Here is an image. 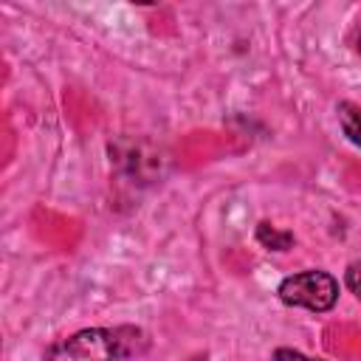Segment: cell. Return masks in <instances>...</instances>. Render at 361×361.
<instances>
[{"instance_id":"1","label":"cell","mask_w":361,"mask_h":361,"mask_svg":"<svg viewBox=\"0 0 361 361\" xmlns=\"http://www.w3.org/2000/svg\"><path fill=\"white\" fill-rule=\"evenodd\" d=\"M135 341H144V333L135 327H87L54 341L42 361H121L141 353Z\"/></svg>"},{"instance_id":"2","label":"cell","mask_w":361,"mask_h":361,"mask_svg":"<svg viewBox=\"0 0 361 361\" xmlns=\"http://www.w3.org/2000/svg\"><path fill=\"white\" fill-rule=\"evenodd\" d=\"M279 299L288 307H307L324 313L338 302V282L327 271H299L279 282Z\"/></svg>"},{"instance_id":"3","label":"cell","mask_w":361,"mask_h":361,"mask_svg":"<svg viewBox=\"0 0 361 361\" xmlns=\"http://www.w3.org/2000/svg\"><path fill=\"white\" fill-rule=\"evenodd\" d=\"M338 124H341V133L347 135V141L361 147V107L353 102H341L338 104Z\"/></svg>"},{"instance_id":"4","label":"cell","mask_w":361,"mask_h":361,"mask_svg":"<svg viewBox=\"0 0 361 361\" xmlns=\"http://www.w3.org/2000/svg\"><path fill=\"white\" fill-rule=\"evenodd\" d=\"M257 240H259L265 248H271V251H288V248L293 245V234H290V231H279V228H274L271 223H259V226H257Z\"/></svg>"},{"instance_id":"5","label":"cell","mask_w":361,"mask_h":361,"mask_svg":"<svg viewBox=\"0 0 361 361\" xmlns=\"http://www.w3.org/2000/svg\"><path fill=\"white\" fill-rule=\"evenodd\" d=\"M344 282H347V288L361 299V259H355V262H350V265H347Z\"/></svg>"},{"instance_id":"6","label":"cell","mask_w":361,"mask_h":361,"mask_svg":"<svg viewBox=\"0 0 361 361\" xmlns=\"http://www.w3.org/2000/svg\"><path fill=\"white\" fill-rule=\"evenodd\" d=\"M271 361H322V358H310V355H305V353H299V350L279 347V350L271 355Z\"/></svg>"},{"instance_id":"7","label":"cell","mask_w":361,"mask_h":361,"mask_svg":"<svg viewBox=\"0 0 361 361\" xmlns=\"http://www.w3.org/2000/svg\"><path fill=\"white\" fill-rule=\"evenodd\" d=\"M355 48L361 51V28H358V34H355Z\"/></svg>"}]
</instances>
